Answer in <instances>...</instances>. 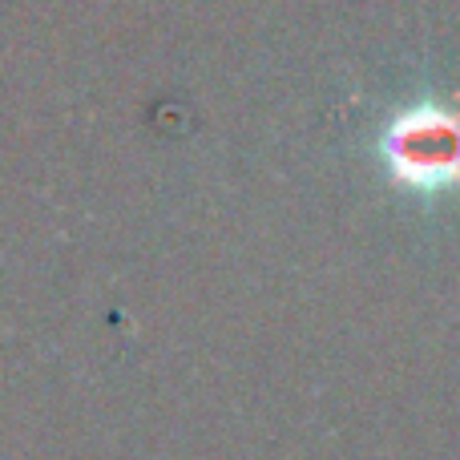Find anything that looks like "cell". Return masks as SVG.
<instances>
[{
    "instance_id": "cell-1",
    "label": "cell",
    "mask_w": 460,
    "mask_h": 460,
    "mask_svg": "<svg viewBox=\"0 0 460 460\" xmlns=\"http://www.w3.org/2000/svg\"><path fill=\"white\" fill-rule=\"evenodd\" d=\"M380 154L392 178L408 190L437 194L460 186V113L440 102L408 105L388 121Z\"/></svg>"
}]
</instances>
